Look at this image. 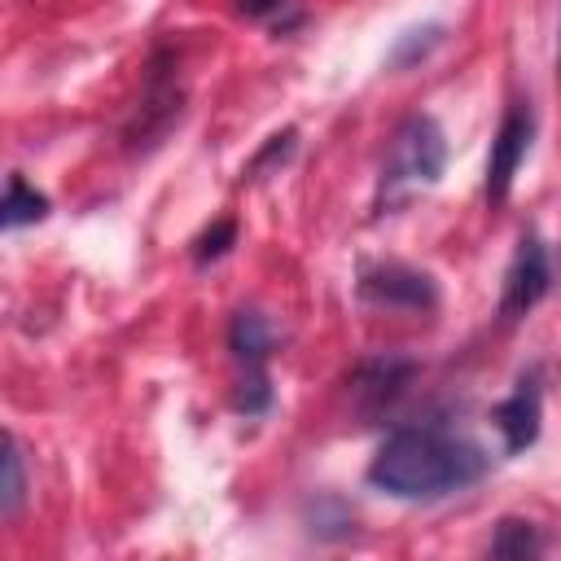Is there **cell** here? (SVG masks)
Segmentation results:
<instances>
[{
    "label": "cell",
    "mask_w": 561,
    "mask_h": 561,
    "mask_svg": "<svg viewBox=\"0 0 561 561\" xmlns=\"http://www.w3.org/2000/svg\"><path fill=\"white\" fill-rule=\"evenodd\" d=\"M491 469V456L443 425H399L386 434L368 465V482L394 500H443L456 495Z\"/></svg>",
    "instance_id": "6da1fadb"
},
{
    "label": "cell",
    "mask_w": 561,
    "mask_h": 561,
    "mask_svg": "<svg viewBox=\"0 0 561 561\" xmlns=\"http://www.w3.org/2000/svg\"><path fill=\"white\" fill-rule=\"evenodd\" d=\"M443 167H447V136H443V127L430 114H408L394 127L390 153H386L381 175H377V210H394L412 193L438 184Z\"/></svg>",
    "instance_id": "7a4b0ae2"
},
{
    "label": "cell",
    "mask_w": 561,
    "mask_h": 561,
    "mask_svg": "<svg viewBox=\"0 0 561 561\" xmlns=\"http://www.w3.org/2000/svg\"><path fill=\"white\" fill-rule=\"evenodd\" d=\"M228 351L241 364V381H237V408L245 416H259L272 403V386H267V355H272V324L259 311H237L228 324Z\"/></svg>",
    "instance_id": "3957f363"
},
{
    "label": "cell",
    "mask_w": 561,
    "mask_h": 561,
    "mask_svg": "<svg viewBox=\"0 0 561 561\" xmlns=\"http://www.w3.org/2000/svg\"><path fill=\"white\" fill-rule=\"evenodd\" d=\"M355 294L373 307L386 311H434L438 307V285L430 272L408 267V263H368L355 280Z\"/></svg>",
    "instance_id": "277c9868"
},
{
    "label": "cell",
    "mask_w": 561,
    "mask_h": 561,
    "mask_svg": "<svg viewBox=\"0 0 561 561\" xmlns=\"http://www.w3.org/2000/svg\"><path fill=\"white\" fill-rule=\"evenodd\" d=\"M552 289V259H548V245L526 232L517 241V254L504 272V294H500V316L504 320H522L526 311H535Z\"/></svg>",
    "instance_id": "5b68a950"
},
{
    "label": "cell",
    "mask_w": 561,
    "mask_h": 561,
    "mask_svg": "<svg viewBox=\"0 0 561 561\" xmlns=\"http://www.w3.org/2000/svg\"><path fill=\"white\" fill-rule=\"evenodd\" d=\"M530 140H535V110L530 101H513L500 118V131L491 140V158H486V202H504L513 180H517V167L526 162L530 153Z\"/></svg>",
    "instance_id": "8992f818"
},
{
    "label": "cell",
    "mask_w": 561,
    "mask_h": 561,
    "mask_svg": "<svg viewBox=\"0 0 561 561\" xmlns=\"http://www.w3.org/2000/svg\"><path fill=\"white\" fill-rule=\"evenodd\" d=\"M539 416H543V394H539V373L530 368V373L517 377L513 394L500 399L495 412H491V421L504 438V451H513V456L526 451L539 438Z\"/></svg>",
    "instance_id": "52a82bcc"
},
{
    "label": "cell",
    "mask_w": 561,
    "mask_h": 561,
    "mask_svg": "<svg viewBox=\"0 0 561 561\" xmlns=\"http://www.w3.org/2000/svg\"><path fill=\"white\" fill-rule=\"evenodd\" d=\"M412 373H416V364H408V359H373V364H364L355 373V390L368 394L373 408H381V403H390L408 386Z\"/></svg>",
    "instance_id": "ba28073f"
},
{
    "label": "cell",
    "mask_w": 561,
    "mask_h": 561,
    "mask_svg": "<svg viewBox=\"0 0 561 561\" xmlns=\"http://www.w3.org/2000/svg\"><path fill=\"white\" fill-rule=\"evenodd\" d=\"M48 215V197L39 188H31L18 171L9 175L4 184V206H0V224L4 228H26V224H39Z\"/></svg>",
    "instance_id": "9c48e42d"
},
{
    "label": "cell",
    "mask_w": 561,
    "mask_h": 561,
    "mask_svg": "<svg viewBox=\"0 0 561 561\" xmlns=\"http://www.w3.org/2000/svg\"><path fill=\"white\" fill-rule=\"evenodd\" d=\"M548 543L539 535L535 522H522V517H500L495 522V535H491V552L495 557H539Z\"/></svg>",
    "instance_id": "30bf717a"
},
{
    "label": "cell",
    "mask_w": 561,
    "mask_h": 561,
    "mask_svg": "<svg viewBox=\"0 0 561 561\" xmlns=\"http://www.w3.org/2000/svg\"><path fill=\"white\" fill-rule=\"evenodd\" d=\"M22 495H26L22 451H18V438H13V434H4V486H0V513H4V517H18Z\"/></svg>",
    "instance_id": "8fae6325"
},
{
    "label": "cell",
    "mask_w": 561,
    "mask_h": 561,
    "mask_svg": "<svg viewBox=\"0 0 561 561\" xmlns=\"http://www.w3.org/2000/svg\"><path fill=\"white\" fill-rule=\"evenodd\" d=\"M443 44V26L430 22V26H416V31H403L390 48V66H416L421 57H430V48Z\"/></svg>",
    "instance_id": "7c38bea8"
},
{
    "label": "cell",
    "mask_w": 561,
    "mask_h": 561,
    "mask_svg": "<svg viewBox=\"0 0 561 561\" xmlns=\"http://www.w3.org/2000/svg\"><path fill=\"white\" fill-rule=\"evenodd\" d=\"M232 241H237V224H232V219H215V224L193 241V263H197V267H206V263L224 259Z\"/></svg>",
    "instance_id": "4fadbf2b"
},
{
    "label": "cell",
    "mask_w": 561,
    "mask_h": 561,
    "mask_svg": "<svg viewBox=\"0 0 561 561\" xmlns=\"http://www.w3.org/2000/svg\"><path fill=\"white\" fill-rule=\"evenodd\" d=\"M294 149H298V131H294V127H285V131L267 136V145H263V149L250 158L245 175H259V171H267V167H285V162L294 158Z\"/></svg>",
    "instance_id": "5bb4252c"
},
{
    "label": "cell",
    "mask_w": 561,
    "mask_h": 561,
    "mask_svg": "<svg viewBox=\"0 0 561 561\" xmlns=\"http://www.w3.org/2000/svg\"><path fill=\"white\" fill-rule=\"evenodd\" d=\"M285 4H289V0H237V9H241L245 18H280Z\"/></svg>",
    "instance_id": "9a60e30c"
},
{
    "label": "cell",
    "mask_w": 561,
    "mask_h": 561,
    "mask_svg": "<svg viewBox=\"0 0 561 561\" xmlns=\"http://www.w3.org/2000/svg\"><path fill=\"white\" fill-rule=\"evenodd\" d=\"M557 75H561V31H557Z\"/></svg>",
    "instance_id": "2e32d148"
}]
</instances>
